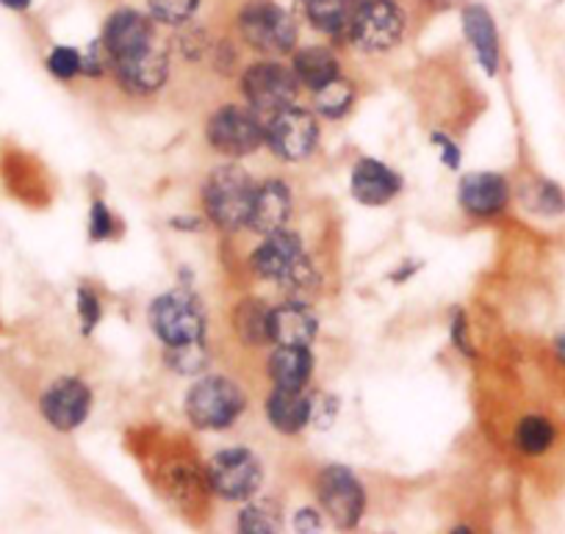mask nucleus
Wrapping results in <instances>:
<instances>
[{"label": "nucleus", "instance_id": "f257e3e1", "mask_svg": "<svg viewBox=\"0 0 565 534\" xmlns=\"http://www.w3.org/2000/svg\"><path fill=\"white\" fill-rule=\"evenodd\" d=\"M236 29L244 45L266 56H289L300 42V25L295 14L277 0H247L238 9Z\"/></svg>", "mask_w": 565, "mask_h": 534}, {"label": "nucleus", "instance_id": "f03ea898", "mask_svg": "<svg viewBox=\"0 0 565 534\" xmlns=\"http://www.w3.org/2000/svg\"><path fill=\"white\" fill-rule=\"evenodd\" d=\"M249 266H253V271L260 280L277 282V286H317V269H313L311 258H308L306 244H302V238L297 233L286 231V227L275 233H266L264 242L255 247Z\"/></svg>", "mask_w": 565, "mask_h": 534}, {"label": "nucleus", "instance_id": "7ed1b4c3", "mask_svg": "<svg viewBox=\"0 0 565 534\" xmlns=\"http://www.w3.org/2000/svg\"><path fill=\"white\" fill-rule=\"evenodd\" d=\"M255 183L238 163H220L209 172L203 186L205 216L222 231L247 227Z\"/></svg>", "mask_w": 565, "mask_h": 534}, {"label": "nucleus", "instance_id": "20e7f679", "mask_svg": "<svg viewBox=\"0 0 565 534\" xmlns=\"http://www.w3.org/2000/svg\"><path fill=\"white\" fill-rule=\"evenodd\" d=\"M247 410V394L225 374L200 377L186 394V416L198 429L220 432L233 427Z\"/></svg>", "mask_w": 565, "mask_h": 534}, {"label": "nucleus", "instance_id": "39448f33", "mask_svg": "<svg viewBox=\"0 0 565 534\" xmlns=\"http://www.w3.org/2000/svg\"><path fill=\"white\" fill-rule=\"evenodd\" d=\"M405 31L407 14L399 0H369L358 3L350 42L363 53H388L405 40Z\"/></svg>", "mask_w": 565, "mask_h": 534}, {"label": "nucleus", "instance_id": "423d86ee", "mask_svg": "<svg viewBox=\"0 0 565 534\" xmlns=\"http://www.w3.org/2000/svg\"><path fill=\"white\" fill-rule=\"evenodd\" d=\"M148 319L164 346L205 338L203 305L189 291H167L161 297H156L148 310Z\"/></svg>", "mask_w": 565, "mask_h": 534}, {"label": "nucleus", "instance_id": "0eeeda50", "mask_svg": "<svg viewBox=\"0 0 565 534\" xmlns=\"http://www.w3.org/2000/svg\"><path fill=\"white\" fill-rule=\"evenodd\" d=\"M205 139L222 156L244 158L266 145V125L260 122L258 111L253 108L222 106L209 117Z\"/></svg>", "mask_w": 565, "mask_h": 534}, {"label": "nucleus", "instance_id": "6e6552de", "mask_svg": "<svg viewBox=\"0 0 565 534\" xmlns=\"http://www.w3.org/2000/svg\"><path fill=\"white\" fill-rule=\"evenodd\" d=\"M242 92L253 111L271 117L275 111L297 100L300 81L291 67L275 62V58H264V62H255L244 70Z\"/></svg>", "mask_w": 565, "mask_h": 534}, {"label": "nucleus", "instance_id": "1a4fd4ad", "mask_svg": "<svg viewBox=\"0 0 565 534\" xmlns=\"http://www.w3.org/2000/svg\"><path fill=\"white\" fill-rule=\"evenodd\" d=\"M319 145V122L313 111L300 106H286L275 111L266 122V147L280 161H306Z\"/></svg>", "mask_w": 565, "mask_h": 534}, {"label": "nucleus", "instance_id": "9d476101", "mask_svg": "<svg viewBox=\"0 0 565 534\" xmlns=\"http://www.w3.org/2000/svg\"><path fill=\"white\" fill-rule=\"evenodd\" d=\"M209 488L225 501H249L264 484V462L249 449H225L205 466Z\"/></svg>", "mask_w": 565, "mask_h": 534}, {"label": "nucleus", "instance_id": "9b49d317", "mask_svg": "<svg viewBox=\"0 0 565 534\" xmlns=\"http://www.w3.org/2000/svg\"><path fill=\"white\" fill-rule=\"evenodd\" d=\"M317 495L333 526L355 528L361 523L363 510H366V490L350 468H322L317 477Z\"/></svg>", "mask_w": 565, "mask_h": 534}, {"label": "nucleus", "instance_id": "f8f14e48", "mask_svg": "<svg viewBox=\"0 0 565 534\" xmlns=\"http://www.w3.org/2000/svg\"><path fill=\"white\" fill-rule=\"evenodd\" d=\"M100 42L111 64L119 58L136 56L156 45V20L150 18V12H139V9H114L103 23Z\"/></svg>", "mask_w": 565, "mask_h": 534}, {"label": "nucleus", "instance_id": "ddd939ff", "mask_svg": "<svg viewBox=\"0 0 565 534\" xmlns=\"http://www.w3.org/2000/svg\"><path fill=\"white\" fill-rule=\"evenodd\" d=\"M42 416L58 432H73L89 418L92 388L78 377H58L40 399Z\"/></svg>", "mask_w": 565, "mask_h": 534}, {"label": "nucleus", "instance_id": "4468645a", "mask_svg": "<svg viewBox=\"0 0 565 534\" xmlns=\"http://www.w3.org/2000/svg\"><path fill=\"white\" fill-rule=\"evenodd\" d=\"M458 203L475 220L499 216L510 203V183L502 172H469L460 178Z\"/></svg>", "mask_w": 565, "mask_h": 534}, {"label": "nucleus", "instance_id": "2eb2a0df", "mask_svg": "<svg viewBox=\"0 0 565 534\" xmlns=\"http://www.w3.org/2000/svg\"><path fill=\"white\" fill-rule=\"evenodd\" d=\"M111 73L130 95H153L170 78V56L161 47L150 45L148 51L114 62Z\"/></svg>", "mask_w": 565, "mask_h": 534}, {"label": "nucleus", "instance_id": "dca6fc26", "mask_svg": "<svg viewBox=\"0 0 565 534\" xmlns=\"http://www.w3.org/2000/svg\"><path fill=\"white\" fill-rule=\"evenodd\" d=\"M460 25H463L466 42L475 51L477 64L486 75L499 73V62H502V42H499L497 20H493L491 9L486 3H466L460 9Z\"/></svg>", "mask_w": 565, "mask_h": 534}, {"label": "nucleus", "instance_id": "f3484780", "mask_svg": "<svg viewBox=\"0 0 565 534\" xmlns=\"http://www.w3.org/2000/svg\"><path fill=\"white\" fill-rule=\"evenodd\" d=\"M291 211H295V194H291L289 183L280 181V178H266L255 186L247 227L260 236L282 231L289 225Z\"/></svg>", "mask_w": 565, "mask_h": 534}, {"label": "nucleus", "instance_id": "a211bd4d", "mask_svg": "<svg viewBox=\"0 0 565 534\" xmlns=\"http://www.w3.org/2000/svg\"><path fill=\"white\" fill-rule=\"evenodd\" d=\"M350 192L361 205L380 209V205H388L391 200L402 192V178H399V172H394L391 167H385L383 161H374V158H361V161L352 167Z\"/></svg>", "mask_w": 565, "mask_h": 534}, {"label": "nucleus", "instance_id": "6ab92c4d", "mask_svg": "<svg viewBox=\"0 0 565 534\" xmlns=\"http://www.w3.org/2000/svg\"><path fill=\"white\" fill-rule=\"evenodd\" d=\"M319 319L306 302H282L269 313V335L277 346H311L317 341Z\"/></svg>", "mask_w": 565, "mask_h": 534}, {"label": "nucleus", "instance_id": "aec40b11", "mask_svg": "<svg viewBox=\"0 0 565 534\" xmlns=\"http://www.w3.org/2000/svg\"><path fill=\"white\" fill-rule=\"evenodd\" d=\"M266 418L280 435H297L311 427V396L302 391L275 388L266 399Z\"/></svg>", "mask_w": 565, "mask_h": 534}, {"label": "nucleus", "instance_id": "412c9836", "mask_svg": "<svg viewBox=\"0 0 565 534\" xmlns=\"http://www.w3.org/2000/svg\"><path fill=\"white\" fill-rule=\"evenodd\" d=\"M302 9H306V20L311 23L313 31L335 42L350 40L358 0H306Z\"/></svg>", "mask_w": 565, "mask_h": 534}, {"label": "nucleus", "instance_id": "4be33fe9", "mask_svg": "<svg viewBox=\"0 0 565 534\" xmlns=\"http://www.w3.org/2000/svg\"><path fill=\"white\" fill-rule=\"evenodd\" d=\"M313 374L311 346H277L269 357V377L275 388L302 391Z\"/></svg>", "mask_w": 565, "mask_h": 534}, {"label": "nucleus", "instance_id": "5701e85b", "mask_svg": "<svg viewBox=\"0 0 565 534\" xmlns=\"http://www.w3.org/2000/svg\"><path fill=\"white\" fill-rule=\"evenodd\" d=\"M291 70H295L297 81L306 89L319 92L324 84H330L333 78H339L341 64L335 58L333 47L328 45H308L295 51V62H291Z\"/></svg>", "mask_w": 565, "mask_h": 534}, {"label": "nucleus", "instance_id": "b1692460", "mask_svg": "<svg viewBox=\"0 0 565 534\" xmlns=\"http://www.w3.org/2000/svg\"><path fill=\"white\" fill-rule=\"evenodd\" d=\"M269 313L271 308H266L260 299H244L242 305H236L233 310V330L242 338L247 346H264L271 341L269 335Z\"/></svg>", "mask_w": 565, "mask_h": 534}, {"label": "nucleus", "instance_id": "393cba45", "mask_svg": "<svg viewBox=\"0 0 565 534\" xmlns=\"http://www.w3.org/2000/svg\"><path fill=\"white\" fill-rule=\"evenodd\" d=\"M513 438L521 455L541 457L554 446V440H557V429H554V424L548 421L546 416H524L519 421V427H515Z\"/></svg>", "mask_w": 565, "mask_h": 534}, {"label": "nucleus", "instance_id": "a878e982", "mask_svg": "<svg viewBox=\"0 0 565 534\" xmlns=\"http://www.w3.org/2000/svg\"><path fill=\"white\" fill-rule=\"evenodd\" d=\"M286 517H282V506L275 499H255L247 501V506L238 515V528L244 534H275L280 532Z\"/></svg>", "mask_w": 565, "mask_h": 534}, {"label": "nucleus", "instance_id": "bb28decb", "mask_svg": "<svg viewBox=\"0 0 565 534\" xmlns=\"http://www.w3.org/2000/svg\"><path fill=\"white\" fill-rule=\"evenodd\" d=\"M521 205L537 216H563L565 214V192L554 181L537 178L521 189Z\"/></svg>", "mask_w": 565, "mask_h": 534}, {"label": "nucleus", "instance_id": "cd10ccee", "mask_svg": "<svg viewBox=\"0 0 565 534\" xmlns=\"http://www.w3.org/2000/svg\"><path fill=\"white\" fill-rule=\"evenodd\" d=\"M211 354L205 346V338L189 343H175V346H167V366L172 369L181 377H198L209 366Z\"/></svg>", "mask_w": 565, "mask_h": 534}, {"label": "nucleus", "instance_id": "c85d7f7f", "mask_svg": "<svg viewBox=\"0 0 565 534\" xmlns=\"http://www.w3.org/2000/svg\"><path fill=\"white\" fill-rule=\"evenodd\" d=\"M317 95V111L328 119H341L350 114L352 103H355V84L347 78H333L324 84L322 89L313 92Z\"/></svg>", "mask_w": 565, "mask_h": 534}, {"label": "nucleus", "instance_id": "c756f323", "mask_svg": "<svg viewBox=\"0 0 565 534\" xmlns=\"http://www.w3.org/2000/svg\"><path fill=\"white\" fill-rule=\"evenodd\" d=\"M200 3L203 0H148V12L156 23L178 29V25H186L198 14Z\"/></svg>", "mask_w": 565, "mask_h": 534}, {"label": "nucleus", "instance_id": "7c9ffc66", "mask_svg": "<svg viewBox=\"0 0 565 534\" xmlns=\"http://www.w3.org/2000/svg\"><path fill=\"white\" fill-rule=\"evenodd\" d=\"M47 70L62 81L75 78L78 73H84V53L70 45H56L47 56Z\"/></svg>", "mask_w": 565, "mask_h": 534}, {"label": "nucleus", "instance_id": "2f4dec72", "mask_svg": "<svg viewBox=\"0 0 565 534\" xmlns=\"http://www.w3.org/2000/svg\"><path fill=\"white\" fill-rule=\"evenodd\" d=\"M78 319H81V335H92L95 327L100 324L103 319V308L100 299L92 293V288L81 286L78 288Z\"/></svg>", "mask_w": 565, "mask_h": 534}, {"label": "nucleus", "instance_id": "473e14b6", "mask_svg": "<svg viewBox=\"0 0 565 534\" xmlns=\"http://www.w3.org/2000/svg\"><path fill=\"white\" fill-rule=\"evenodd\" d=\"M335 416H339V399L330 394H317L311 396V424L317 429H330L333 427Z\"/></svg>", "mask_w": 565, "mask_h": 534}, {"label": "nucleus", "instance_id": "72a5a7b5", "mask_svg": "<svg viewBox=\"0 0 565 534\" xmlns=\"http://www.w3.org/2000/svg\"><path fill=\"white\" fill-rule=\"evenodd\" d=\"M114 236V214L106 203L92 205L89 214V238L92 242H108Z\"/></svg>", "mask_w": 565, "mask_h": 534}, {"label": "nucleus", "instance_id": "f704fd0d", "mask_svg": "<svg viewBox=\"0 0 565 534\" xmlns=\"http://www.w3.org/2000/svg\"><path fill=\"white\" fill-rule=\"evenodd\" d=\"M449 330H452L455 349H460L466 357H475V346H471V341H469V321H466L463 310H455L452 327H449Z\"/></svg>", "mask_w": 565, "mask_h": 534}, {"label": "nucleus", "instance_id": "c9c22d12", "mask_svg": "<svg viewBox=\"0 0 565 534\" xmlns=\"http://www.w3.org/2000/svg\"><path fill=\"white\" fill-rule=\"evenodd\" d=\"M433 145H436L438 152H441L444 167H447V169H460V161H463V152H460V147L455 145V141L449 139L447 134L436 130V134H433Z\"/></svg>", "mask_w": 565, "mask_h": 534}, {"label": "nucleus", "instance_id": "e433bc0d", "mask_svg": "<svg viewBox=\"0 0 565 534\" xmlns=\"http://www.w3.org/2000/svg\"><path fill=\"white\" fill-rule=\"evenodd\" d=\"M322 526H324L322 515H319L317 510H311V506H302V510L295 515L297 532H319Z\"/></svg>", "mask_w": 565, "mask_h": 534}, {"label": "nucleus", "instance_id": "4c0bfd02", "mask_svg": "<svg viewBox=\"0 0 565 534\" xmlns=\"http://www.w3.org/2000/svg\"><path fill=\"white\" fill-rule=\"evenodd\" d=\"M0 7L9 9V12H29L34 7V0H0Z\"/></svg>", "mask_w": 565, "mask_h": 534}, {"label": "nucleus", "instance_id": "58836bf2", "mask_svg": "<svg viewBox=\"0 0 565 534\" xmlns=\"http://www.w3.org/2000/svg\"><path fill=\"white\" fill-rule=\"evenodd\" d=\"M554 354H557V361L565 366V327L557 332V338H554Z\"/></svg>", "mask_w": 565, "mask_h": 534}, {"label": "nucleus", "instance_id": "ea45409f", "mask_svg": "<svg viewBox=\"0 0 565 534\" xmlns=\"http://www.w3.org/2000/svg\"><path fill=\"white\" fill-rule=\"evenodd\" d=\"M452 3H458V0H430V7H436V9H447V7H452Z\"/></svg>", "mask_w": 565, "mask_h": 534}, {"label": "nucleus", "instance_id": "a19ab883", "mask_svg": "<svg viewBox=\"0 0 565 534\" xmlns=\"http://www.w3.org/2000/svg\"><path fill=\"white\" fill-rule=\"evenodd\" d=\"M358 3H369V0H358Z\"/></svg>", "mask_w": 565, "mask_h": 534}, {"label": "nucleus", "instance_id": "79ce46f5", "mask_svg": "<svg viewBox=\"0 0 565 534\" xmlns=\"http://www.w3.org/2000/svg\"><path fill=\"white\" fill-rule=\"evenodd\" d=\"M300 3H306V0H300Z\"/></svg>", "mask_w": 565, "mask_h": 534}]
</instances>
